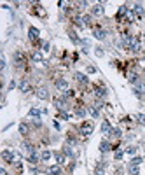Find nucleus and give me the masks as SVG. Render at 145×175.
Wrapping results in <instances>:
<instances>
[{
    "instance_id": "obj_37",
    "label": "nucleus",
    "mask_w": 145,
    "mask_h": 175,
    "mask_svg": "<svg viewBox=\"0 0 145 175\" xmlns=\"http://www.w3.org/2000/svg\"><path fill=\"white\" fill-rule=\"evenodd\" d=\"M88 72L93 74V72H96V68H95V67H88Z\"/></svg>"
},
{
    "instance_id": "obj_36",
    "label": "nucleus",
    "mask_w": 145,
    "mask_h": 175,
    "mask_svg": "<svg viewBox=\"0 0 145 175\" xmlns=\"http://www.w3.org/2000/svg\"><path fill=\"white\" fill-rule=\"evenodd\" d=\"M138 121H140L142 124H145V116H138Z\"/></svg>"
},
{
    "instance_id": "obj_9",
    "label": "nucleus",
    "mask_w": 145,
    "mask_h": 175,
    "mask_svg": "<svg viewBox=\"0 0 145 175\" xmlns=\"http://www.w3.org/2000/svg\"><path fill=\"white\" fill-rule=\"evenodd\" d=\"M37 96H39L40 100H47V98H49V93H47L46 88H39V89H37Z\"/></svg>"
},
{
    "instance_id": "obj_25",
    "label": "nucleus",
    "mask_w": 145,
    "mask_h": 175,
    "mask_svg": "<svg viewBox=\"0 0 145 175\" xmlns=\"http://www.w3.org/2000/svg\"><path fill=\"white\" fill-rule=\"evenodd\" d=\"M82 23H84V26H91V16L89 14L82 16Z\"/></svg>"
},
{
    "instance_id": "obj_29",
    "label": "nucleus",
    "mask_w": 145,
    "mask_h": 175,
    "mask_svg": "<svg viewBox=\"0 0 145 175\" xmlns=\"http://www.w3.org/2000/svg\"><path fill=\"white\" fill-rule=\"evenodd\" d=\"M58 117H61V119H70V116H68L65 110H58Z\"/></svg>"
},
{
    "instance_id": "obj_11",
    "label": "nucleus",
    "mask_w": 145,
    "mask_h": 175,
    "mask_svg": "<svg viewBox=\"0 0 145 175\" xmlns=\"http://www.w3.org/2000/svg\"><path fill=\"white\" fill-rule=\"evenodd\" d=\"M91 12H93V16H102V14H103V5H102V4H96V5L91 9Z\"/></svg>"
},
{
    "instance_id": "obj_16",
    "label": "nucleus",
    "mask_w": 145,
    "mask_h": 175,
    "mask_svg": "<svg viewBox=\"0 0 145 175\" xmlns=\"http://www.w3.org/2000/svg\"><path fill=\"white\" fill-rule=\"evenodd\" d=\"M75 77H77V81H79V82H82V84H88V82H89V79H88V75H86V74L77 72V74H75Z\"/></svg>"
},
{
    "instance_id": "obj_22",
    "label": "nucleus",
    "mask_w": 145,
    "mask_h": 175,
    "mask_svg": "<svg viewBox=\"0 0 145 175\" xmlns=\"http://www.w3.org/2000/svg\"><path fill=\"white\" fill-rule=\"evenodd\" d=\"M51 156H53V154H51V151H42L40 160H42V161H49V160H51Z\"/></svg>"
},
{
    "instance_id": "obj_3",
    "label": "nucleus",
    "mask_w": 145,
    "mask_h": 175,
    "mask_svg": "<svg viewBox=\"0 0 145 175\" xmlns=\"http://www.w3.org/2000/svg\"><path fill=\"white\" fill-rule=\"evenodd\" d=\"M2 160H4L5 163H14L16 154H14L12 151H9V149H4V151H2Z\"/></svg>"
},
{
    "instance_id": "obj_21",
    "label": "nucleus",
    "mask_w": 145,
    "mask_h": 175,
    "mask_svg": "<svg viewBox=\"0 0 145 175\" xmlns=\"http://www.w3.org/2000/svg\"><path fill=\"white\" fill-rule=\"evenodd\" d=\"M68 35H70V40H72L74 44H81V42H82V40H81V39L77 37V33H75V32H70Z\"/></svg>"
},
{
    "instance_id": "obj_26",
    "label": "nucleus",
    "mask_w": 145,
    "mask_h": 175,
    "mask_svg": "<svg viewBox=\"0 0 145 175\" xmlns=\"http://www.w3.org/2000/svg\"><path fill=\"white\" fill-rule=\"evenodd\" d=\"M86 112H88V109H81V107H77V109H75V114H77L79 117H84V116H86Z\"/></svg>"
},
{
    "instance_id": "obj_33",
    "label": "nucleus",
    "mask_w": 145,
    "mask_h": 175,
    "mask_svg": "<svg viewBox=\"0 0 145 175\" xmlns=\"http://www.w3.org/2000/svg\"><path fill=\"white\" fill-rule=\"evenodd\" d=\"M95 175H105V172H103V168H96V172H95Z\"/></svg>"
},
{
    "instance_id": "obj_32",
    "label": "nucleus",
    "mask_w": 145,
    "mask_h": 175,
    "mask_svg": "<svg viewBox=\"0 0 145 175\" xmlns=\"http://www.w3.org/2000/svg\"><path fill=\"white\" fill-rule=\"evenodd\" d=\"M126 153H128V154H135V153H137V149H135V147H128V149H126Z\"/></svg>"
},
{
    "instance_id": "obj_23",
    "label": "nucleus",
    "mask_w": 145,
    "mask_h": 175,
    "mask_svg": "<svg viewBox=\"0 0 145 175\" xmlns=\"http://www.w3.org/2000/svg\"><path fill=\"white\" fill-rule=\"evenodd\" d=\"M39 160H40V158H39L37 154H30V156H28V163H30V165H37Z\"/></svg>"
},
{
    "instance_id": "obj_10",
    "label": "nucleus",
    "mask_w": 145,
    "mask_h": 175,
    "mask_svg": "<svg viewBox=\"0 0 145 175\" xmlns=\"http://www.w3.org/2000/svg\"><path fill=\"white\" fill-rule=\"evenodd\" d=\"M47 174H49V175H61V168H60V165H53V167H49V168H47Z\"/></svg>"
},
{
    "instance_id": "obj_4",
    "label": "nucleus",
    "mask_w": 145,
    "mask_h": 175,
    "mask_svg": "<svg viewBox=\"0 0 145 175\" xmlns=\"http://www.w3.org/2000/svg\"><path fill=\"white\" fill-rule=\"evenodd\" d=\"M54 86H56V89H58V91H63V93H65L67 89H70V88H68V82H67L65 79H61V77L54 81Z\"/></svg>"
},
{
    "instance_id": "obj_17",
    "label": "nucleus",
    "mask_w": 145,
    "mask_h": 175,
    "mask_svg": "<svg viewBox=\"0 0 145 175\" xmlns=\"http://www.w3.org/2000/svg\"><path fill=\"white\" fill-rule=\"evenodd\" d=\"M110 130H112V128H110V123H109V121H103V124H102V133L109 135V133H110Z\"/></svg>"
},
{
    "instance_id": "obj_39",
    "label": "nucleus",
    "mask_w": 145,
    "mask_h": 175,
    "mask_svg": "<svg viewBox=\"0 0 145 175\" xmlns=\"http://www.w3.org/2000/svg\"><path fill=\"white\" fill-rule=\"evenodd\" d=\"M0 175H7V172H5V170L2 168V170H0Z\"/></svg>"
},
{
    "instance_id": "obj_28",
    "label": "nucleus",
    "mask_w": 145,
    "mask_h": 175,
    "mask_svg": "<svg viewBox=\"0 0 145 175\" xmlns=\"http://www.w3.org/2000/svg\"><path fill=\"white\" fill-rule=\"evenodd\" d=\"M63 153H65L67 156H70V158H74V151L70 149V145H65V149H63Z\"/></svg>"
},
{
    "instance_id": "obj_20",
    "label": "nucleus",
    "mask_w": 145,
    "mask_h": 175,
    "mask_svg": "<svg viewBox=\"0 0 145 175\" xmlns=\"http://www.w3.org/2000/svg\"><path fill=\"white\" fill-rule=\"evenodd\" d=\"M135 14H137L138 18L144 16V7H142V4H137V5H135Z\"/></svg>"
},
{
    "instance_id": "obj_5",
    "label": "nucleus",
    "mask_w": 145,
    "mask_h": 175,
    "mask_svg": "<svg viewBox=\"0 0 145 175\" xmlns=\"http://www.w3.org/2000/svg\"><path fill=\"white\" fill-rule=\"evenodd\" d=\"M79 131H81V135H91L93 133V124L91 123H82Z\"/></svg>"
},
{
    "instance_id": "obj_14",
    "label": "nucleus",
    "mask_w": 145,
    "mask_h": 175,
    "mask_svg": "<svg viewBox=\"0 0 145 175\" xmlns=\"http://www.w3.org/2000/svg\"><path fill=\"white\" fill-rule=\"evenodd\" d=\"M110 149H112V144H110L109 140H103V142L100 144V151H102V153H107V151H110Z\"/></svg>"
},
{
    "instance_id": "obj_30",
    "label": "nucleus",
    "mask_w": 145,
    "mask_h": 175,
    "mask_svg": "<svg viewBox=\"0 0 145 175\" xmlns=\"http://www.w3.org/2000/svg\"><path fill=\"white\" fill-rule=\"evenodd\" d=\"M130 174H131V175H138V174H140L138 167H133V165H131V167H130Z\"/></svg>"
},
{
    "instance_id": "obj_15",
    "label": "nucleus",
    "mask_w": 145,
    "mask_h": 175,
    "mask_svg": "<svg viewBox=\"0 0 145 175\" xmlns=\"http://www.w3.org/2000/svg\"><path fill=\"white\" fill-rule=\"evenodd\" d=\"M32 60H33V61H39V63H44V58H42V53H40V51L32 53Z\"/></svg>"
},
{
    "instance_id": "obj_35",
    "label": "nucleus",
    "mask_w": 145,
    "mask_h": 175,
    "mask_svg": "<svg viewBox=\"0 0 145 175\" xmlns=\"http://www.w3.org/2000/svg\"><path fill=\"white\" fill-rule=\"evenodd\" d=\"M16 88V81H11V84H9V89H14Z\"/></svg>"
},
{
    "instance_id": "obj_31",
    "label": "nucleus",
    "mask_w": 145,
    "mask_h": 175,
    "mask_svg": "<svg viewBox=\"0 0 145 175\" xmlns=\"http://www.w3.org/2000/svg\"><path fill=\"white\" fill-rule=\"evenodd\" d=\"M142 161H144V160H142V158H138V156H137V158H133V160H131V165H133V167H137V165H140V163H142Z\"/></svg>"
},
{
    "instance_id": "obj_27",
    "label": "nucleus",
    "mask_w": 145,
    "mask_h": 175,
    "mask_svg": "<svg viewBox=\"0 0 145 175\" xmlns=\"http://www.w3.org/2000/svg\"><path fill=\"white\" fill-rule=\"evenodd\" d=\"M40 114H42V112H40L39 109H32V110L28 112V116H33V117H37V119L40 117Z\"/></svg>"
},
{
    "instance_id": "obj_18",
    "label": "nucleus",
    "mask_w": 145,
    "mask_h": 175,
    "mask_svg": "<svg viewBox=\"0 0 145 175\" xmlns=\"http://www.w3.org/2000/svg\"><path fill=\"white\" fill-rule=\"evenodd\" d=\"M23 147H25V151H26L28 154H35V145H33V144H28V142H26Z\"/></svg>"
},
{
    "instance_id": "obj_8",
    "label": "nucleus",
    "mask_w": 145,
    "mask_h": 175,
    "mask_svg": "<svg viewBox=\"0 0 145 175\" xmlns=\"http://www.w3.org/2000/svg\"><path fill=\"white\" fill-rule=\"evenodd\" d=\"M19 89H21L23 93H26V91H30V82H28V79H26V77L19 81Z\"/></svg>"
},
{
    "instance_id": "obj_24",
    "label": "nucleus",
    "mask_w": 145,
    "mask_h": 175,
    "mask_svg": "<svg viewBox=\"0 0 145 175\" xmlns=\"http://www.w3.org/2000/svg\"><path fill=\"white\" fill-rule=\"evenodd\" d=\"M109 135H112V137H116V138H119V137H121L123 133H121V130H119V128H112Z\"/></svg>"
},
{
    "instance_id": "obj_12",
    "label": "nucleus",
    "mask_w": 145,
    "mask_h": 175,
    "mask_svg": "<svg viewBox=\"0 0 145 175\" xmlns=\"http://www.w3.org/2000/svg\"><path fill=\"white\" fill-rule=\"evenodd\" d=\"M88 112H89L95 119H98V117H100V112H98V109H96L95 105H88Z\"/></svg>"
},
{
    "instance_id": "obj_13",
    "label": "nucleus",
    "mask_w": 145,
    "mask_h": 175,
    "mask_svg": "<svg viewBox=\"0 0 145 175\" xmlns=\"http://www.w3.org/2000/svg\"><path fill=\"white\" fill-rule=\"evenodd\" d=\"M19 133H21L23 137H26V135L30 133V126H28L26 123H21V124H19Z\"/></svg>"
},
{
    "instance_id": "obj_2",
    "label": "nucleus",
    "mask_w": 145,
    "mask_h": 175,
    "mask_svg": "<svg viewBox=\"0 0 145 175\" xmlns=\"http://www.w3.org/2000/svg\"><path fill=\"white\" fill-rule=\"evenodd\" d=\"M28 37H30V40H32V42H35L37 46H39V44H44V42H40V40H39V30H37V28H33V26H30V28H28Z\"/></svg>"
},
{
    "instance_id": "obj_6",
    "label": "nucleus",
    "mask_w": 145,
    "mask_h": 175,
    "mask_svg": "<svg viewBox=\"0 0 145 175\" xmlns=\"http://www.w3.org/2000/svg\"><path fill=\"white\" fill-rule=\"evenodd\" d=\"M93 35H95V39H98V40H103V39H105V35H107V32H105V30H102V28H100V25H98V26H95V30H93Z\"/></svg>"
},
{
    "instance_id": "obj_7",
    "label": "nucleus",
    "mask_w": 145,
    "mask_h": 175,
    "mask_svg": "<svg viewBox=\"0 0 145 175\" xmlns=\"http://www.w3.org/2000/svg\"><path fill=\"white\" fill-rule=\"evenodd\" d=\"M95 96H96V98H105V96H107V89H105L103 86H96V88H95Z\"/></svg>"
},
{
    "instance_id": "obj_1",
    "label": "nucleus",
    "mask_w": 145,
    "mask_h": 175,
    "mask_svg": "<svg viewBox=\"0 0 145 175\" xmlns=\"http://www.w3.org/2000/svg\"><path fill=\"white\" fill-rule=\"evenodd\" d=\"M12 58H14V63H16L18 68H23V67L28 63V58H26V54H25L23 51H16V53L12 54Z\"/></svg>"
},
{
    "instance_id": "obj_34",
    "label": "nucleus",
    "mask_w": 145,
    "mask_h": 175,
    "mask_svg": "<svg viewBox=\"0 0 145 175\" xmlns=\"http://www.w3.org/2000/svg\"><path fill=\"white\" fill-rule=\"evenodd\" d=\"M42 47H44V51H49V42H44Z\"/></svg>"
},
{
    "instance_id": "obj_19",
    "label": "nucleus",
    "mask_w": 145,
    "mask_h": 175,
    "mask_svg": "<svg viewBox=\"0 0 145 175\" xmlns=\"http://www.w3.org/2000/svg\"><path fill=\"white\" fill-rule=\"evenodd\" d=\"M54 158H56V163H58V165H63V163H65V154L54 153Z\"/></svg>"
},
{
    "instance_id": "obj_38",
    "label": "nucleus",
    "mask_w": 145,
    "mask_h": 175,
    "mask_svg": "<svg viewBox=\"0 0 145 175\" xmlns=\"http://www.w3.org/2000/svg\"><path fill=\"white\" fill-rule=\"evenodd\" d=\"M123 158V153H116V160H121Z\"/></svg>"
}]
</instances>
